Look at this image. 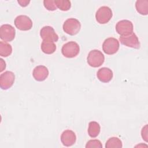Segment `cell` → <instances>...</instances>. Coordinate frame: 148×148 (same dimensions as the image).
Returning a JSON list of instances; mask_svg holds the SVG:
<instances>
[{"mask_svg":"<svg viewBox=\"0 0 148 148\" xmlns=\"http://www.w3.org/2000/svg\"><path fill=\"white\" fill-rule=\"evenodd\" d=\"M15 76L11 71H6L0 76V87L3 90H8L10 88L14 82Z\"/></svg>","mask_w":148,"mask_h":148,"instance_id":"obj_11","label":"cell"},{"mask_svg":"<svg viewBox=\"0 0 148 148\" xmlns=\"http://www.w3.org/2000/svg\"><path fill=\"white\" fill-rule=\"evenodd\" d=\"M49 73V70L45 66L38 65L34 69L32 75L36 80L42 82L47 77Z\"/></svg>","mask_w":148,"mask_h":148,"instance_id":"obj_13","label":"cell"},{"mask_svg":"<svg viewBox=\"0 0 148 148\" xmlns=\"http://www.w3.org/2000/svg\"><path fill=\"white\" fill-rule=\"evenodd\" d=\"M113 72L112 71L106 67H103L100 68L97 73V76L99 81L103 83H108L110 82L113 78Z\"/></svg>","mask_w":148,"mask_h":148,"instance_id":"obj_14","label":"cell"},{"mask_svg":"<svg viewBox=\"0 0 148 148\" xmlns=\"http://www.w3.org/2000/svg\"><path fill=\"white\" fill-rule=\"evenodd\" d=\"M57 8L62 11H67L71 7V1L68 0H55Z\"/></svg>","mask_w":148,"mask_h":148,"instance_id":"obj_20","label":"cell"},{"mask_svg":"<svg viewBox=\"0 0 148 148\" xmlns=\"http://www.w3.org/2000/svg\"><path fill=\"white\" fill-rule=\"evenodd\" d=\"M42 51L47 54H53L56 50V45L54 42L43 40L41 43Z\"/></svg>","mask_w":148,"mask_h":148,"instance_id":"obj_17","label":"cell"},{"mask_svg":"<svg viewBox=\"0 0 148 148\" xmlns=\"http://www.w3.org/2000/svg\"><path fill=\"white\" fill-rule=\"evenodd\" d=\"M119 40L122 45L127 47L136 49H139L140 47V42L138 38L134 32L128 35L120 36Z\"/></svg>","mask_w":148,"mask_h":148,"instance_id":"obj_8","label":"cell"},{"mask_svg":"<svg viewBox=\"0 0 148 148\" xmlns=\"http://www.w3.org/2000/svg\"><path fill=\"white\" fill-rule=\"evenodd\" d=\"M43 5L46 9L50 11H54L57 8L54 0H45L43 1Z\"/></svg>","mask_w":148,"mask_h":148,"instance_id":"obj_22","label":"cell"},{"mask_svg":"<svg viewBox=\"0 0 148 148\" xmlns=\"http://www.w3.org/2000/svg\"><path fill=\"white\" fill-rule=\"evenodd\" d=\"M80 51L79 45L75 42L70 41L64 44L61 49L62 55L66 58H73Z\"/></svg>","mask_w":148,"mask_h":148,"instance_id":"obj_3","label":"cell"},{"mask_svg":"<svg viewBox=\"0 0 148 148\" xmlns=\"http://www.w3.org/2000/svg\"><path fill=\"white\" fill-rule=\"evenodd\" d=\"M0 60H1V70H0V71L2 72L6 68V64H5V62H4L3 59L1 58Z\"/></svg>","mask_w":148,"mask_h":148,"instance_id":"obj_25","label":"cell"},{"mask_svg":"<svg viewBox=\"0 0 148 148\" xmlns=\"http://www.w3.org/2000/svg\"><path fill=\"white\" fill-rule=\"evenodd\" d=\"M116 30L117 32L121 36H125L130 35L133 33V24L130 20H120L116 24Z\"/></svg>","mask_w":148,"mask_h":148,"instance_id":"obj_6","label":"cell"},{"mask_svg":"<svg viewBox=\"0 0 148 148\" xmlns=\"http://www.w3.org/2000/svg\"><path fill=\"white\" fill-rule=\"evenodd\" d=\"M113 16L112 11L108 6H101L96 12L95 18L97 22L101 24L108 23Z\"/></svg>","mask_w":148,"mask_h":148,"instance_id":"obj_4","label":"cell"},{"mask_svg":"<svg viewBox=\"0 0 148 148\" xmlns=\"http://www.w3.org/2000/svg\"><path fill=\"white\" fill-rule=\"evenodd\" d=\"M147 130H148V128H147V125H145L142 129V131H141V135H142V137L143 138V139H144L146 142H147V138H148V132H147Z\"/></svg>","mask_w":148,"mask_h":148,"instance_id":"obj_23","label":"cell"},{"mask_svg":"<svg viewBox=\"0 0 148 148\" xmlns=\"http://www.w3.org/2000/svg\"><path fill=\"white\" fill-rule=\"evenodd\" d=\"M14 25L17 28L21 31H28L32 27L31 19L25 15H20L14 19Z\"/></svg>","mask_w":148,"mask_h":148,"instance_id":"obj_7","label":"cell"},{"mask_svg":"<svg viewBox=\"0 0 148 148\" xmlns=\"http://www.w3.org/2000/svg\"><path fill=\"white\" fill-rule=\"evenodd\" d=\"M87 60L90 66L97 68L103 64L105 61V57L101 51L95 49L89 52Z\"/></svg>","mask_w":148,"mask_h":148,"instance_id":"obj_1","label":"cell"},{"mask_svg":"<svg viewBox=\"0 0 148 148\" xmlns=\"http://www.w3.org/2000/svg\"><path fill=\"white\" fill-rule=\"evenodd\" d=\"M100 125L96 121H91L88 124V134L91 138L97 137L100 132Z\"/></svg>","mask_w":148,"mask_h":148,"instance_id":"obj_16","label":"cell"},{"mask_svg":"<svg viewBox=\"0 0 148 148\" xmlns=\"http://www.w3.org/2000/svg\"><path fill=\"white\" fill-rule=\"evenodd\" d=\"M136 11L141 15L146 16L148 14V1L138 0L135 3Z\"/></svg>","mask_w":148,"mask_h":148,"instance_id":"obj_15","label":"cell"},{"mask_svg":"<svg viewBox=\"0 0 148 148\" xmlns=\"http://www.w3.org/2000/svg\"><path fill=\"white\" fill-rule=\"evenodd\" d=\"M62 28L64 31L68 35H76L81 28L80 21L75 18H68L63 24Z\"/></svg>","mask_w":148,"mask_h":148,"instance_id":"obj_2","label":"cell"},{"mask_svg":"<svg viewBox=\"0 0 148 148\" xmlns=\"http://www.w3.org/2000/svg\"><path fill=\"white\" fill-rule=\"evenodd\" d=\"M17 2L20 4V5L22 7L27 6L30 2V1L28 0H18Z\"/></svg>","mask_w":148,"mask_h":148,"instance_id":"obj_24","label":"cell"},{"mask_svg":"<svg viewBox=\"0 0 148 148\" xmlns=\"http://www.w3.org/2000/svg\"><path fill=\"white\" fill-rule=\"evenodd\" d=\"M119 49V42L114 38L106 39L102 44V49L105 53L112 55L117 53Z\"/></svg>","mask_w":148,"mask_h":148,"instance_id":"obj_5","label":"cell"},{"mask_svg":"<svg viewBox=\"0 0 148 148\" xmlns=\"http://www.w3.org/2000/svg\"><path fill=\"white\" fill-rule=\"evenodd\" d=\"M121 140L117 137H112L106 142V148H121L122 147Z\"/></svg>","mask_w":148,"mask_h":148,"instance_id":"obj_19","label":"cell"},{"mask_svg":"<svg viewBox=\"0 0 148 148\" xmlns=\"http://www.w3.org/2000/svg\"><path fill=\"white\" fill-rule=\"evenodd\" d=\"M16 35L14 28L10 24H3L0 28V38L5 42L12 41Z\"/></svg>","mask_w":148,"mask_h":148,"instance_id":"obj_9","label":"cell"},{"mask_svg":"<svg viewBox=\"0 0 148 148\" xmlns=\"http://www.w3.org/2000/svg\"><path fill=\"white\" fill-rule=\"evenodd\" d=\"M86 148H101L102 147V145L101 142L97 139H92L88 140L86 145Z\"/></svg>","mask_w":148,"mask_h":148,"instance_id":"obj_21","label":"cell"},{"mask_svg":"<svg viewBox=\"0 0 148 148\" xmlns=\"http://www.w3.org/2000/svg\"><path fill=\"white\" fill-rule=\"evenodd\" d=\"M12 53V47L11 45L6 42H0V56L6 57L10 56Z\"/></svg>","mask_w":148,"mask_h":148,"instance_id":"obj_18","label":"cell"},{"mask_svg":"<svg viewBox=\"0 0 148 148\" xmlns=\"http://www.w3.org/2000/svg\"><path fill=\"white\" fill-rule=\"evenodd\" d=\"M76 140L75 133L69 130L62 132L61 135V141L65 146H71L74 145Z\"/></svg>","mask_w":148,"mask_h":148,"instance_id":"obj_12","label":"cell"},{"mask_svg":"<svg viewBox=\"0 0 148 148\" xmlns=\"http://www.w3.org/2000/svg\"><path fill=\"white\" fill-rule=\"evenodd\" d=\"M40 36L43 40L56 42L58 40V36L54 28L50 26H45L40 31Z\"/></svg>","mask_w":148,"mask_h":148,"instance_id":"obj_10","label":"cell"}]
</instances>
